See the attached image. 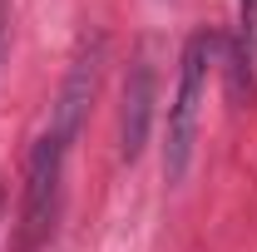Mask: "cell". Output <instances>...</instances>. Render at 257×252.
Listing matches in <instances>:
<instances>
[{
    "label": "cell",
    "instance_id": "obj_6",
    "mask_svg": "<svg viewBox=\"0 0 257 252\" xmlns=\"http://www.w3.org/2000/svg\"><path fill=\"white\" fill-rule=\"evenodd\" d=\"M5 45H10V0H0V64H5Z\"/></svg>",
    "mask_w": 257,
    "mask_h": 252
},
{
    "label": "cell",
    "instance_id": "obj_2",
    "mask_svg": "<svg viewBox=\"0 0 257 252\" xmlns=\"http://www.w3.org/2000/svg\"><path fill=\"white\" fill-rule=\"evenodd\" d=\"M64 149L60 139L45 129L40 144L30 149V168H25V208H20V252H35L50 237V222L60 208V178H64Z\"/></svg>",
    "mask_w": 257,
    "mask_h": 252
},
{
    "label": "cell",
    "instance_id": "obj_4",
    "mask_svg": "<svg viewBox=\"0 0 257 252\" xmlns=\"http://www.w3.org/2000/svg\"><path fill=\"white\" fill-rule=\"evenodd\" d=\"M149 124H154V69H149V60H134L124 79V104H119V154L128 163L144 154Z\"/></svg>",
    "mask_w": 257,
    "mask_h": 252
},
{
    "label": "cell",
    "instance_id": "obj_3",
    "mask_svg": "<svg viewBox=\"0 0 257 252\" xmlns=\"http://www.w3.org/2000/svg\"><path fill=\"white\" fill-rule=\"evenodd\" d=\"M104 55H109V45H104V35H94V45H84L79 60L69 64V79H64L60 99H55V119H50V134L64 149L74 144V134L84 124V109H89V99L99 89V74H104Z\"/></svg>",
    "mask_w": 257,
    "mask_h": 252
},
{
    "label": "cell",
    "instance_id": "obj_5",
    "mask_svg": "<svg viewBox=\"0 0 257 252\" xmlns=\"http://www.w3.org/2000/svg\"><path fill=\"white\" fill-rule=\"evenodd\" d=\"M257 50V0H237V60L232 64H252Z\"/></svg>",
    "mask_w": 257,
    "mask_h": 252
},
{
    "label": "cell",
    "instance_id": "obj_1",
    "mask_svg": "<svg viewBox=\"0 0 257 252\" xmlns=\"http://www.w3.org/2000/svg\"><path fill=\"white\" fill-rule=\"evenodd\" d=\"M218 50V35L198 30L183 45V60H178V89L168 104V144H163V178L178 183L188 173L193 144H198V114H203V89H208V64Z\"/></svg>",
    "mask_w": 257,
    "mask_h": 252
}]
</instances>
